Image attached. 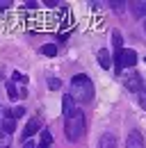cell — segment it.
Listing matches in <instances>:
<instances>
[{
    "label": "cell",
    "mask_w": 146,
    "mask_h": 148,
    "mask_svg": "<svg viewBox=\"0 0 146 148\" xmlns=\"http://www.w3.org/2000/svg\"><path fill=\"white\" fill-rule=\"evenodd\" d=\"M71 98L75 103H91V98H94V82L89 80V75H85V73L73 75Z\"/></svg>",
    "instance_id": "1"
},
{
    "label": "cell",
    "mask_w": 146,
    "mask_h": 148,
    "mask_svg": "<svg viewBox=\"0 0 146 148\" xmlns=\"http://www.w3.org/2000/svg\"><path fill=\"white\" fill-rule=\"evenodd\" d=\"M64 132H66V139H69V141H78V139L85 134V114L80 110H75L71 116H66Z\"/></svg>",
    "instance_id": "2"
},
{
    "label": "cell",
    "mask_w": 146,
    "mask_h": 148,
    "mask_svg": "<svg viewBox=\"0 0 146 148\" xmlns=\"http://www.w3.org/2000/svg\"><path fill=\"white\" fill-rule=\"evenodd\" d=\"M114 62H116V69H132L137 64V53L132 48H123L119 55H114Z\"/></svg>",
    "instance_id": "3"
},
{
    "label": "cell",
    "mask_w": 146,
    "mask_h": 148,
    "mask_svg": "<svg viewBox=\"0 0 146 148\" xmlns=\"http://www.w3.org/2000/svg\"><path fill=\"white\" fill-rule=\"evenodd\" d=\"M126 148H144V137L139 130H132L126 139Z\"/></svg>",
    "instance_id": "4"
},
{
    "label": "cell",
    "mask_w": 146,
    "mask_h": 148,
    "mask_svg": "<svg viewBox=\"0 0 146 148\" xmlns=\"http://www.w3.org/2000/svg\"><path fill=\"white\" fill-rule=\"evenodd\" d=\"M39 130H41V119H39V116H34V119H32V121H30V123L25 125V132H23L25 141H28V139H32L36 132H39Z\"/></svg>",
    "instance_id": "5"
},
{
    "label": "cell",
    "mask_w": 146,
    "mask_h": 148,
    "mask_svg": "<svg viewBox=\"0 0 146 148\" xmlns=\"http://www.w3.org/2000/svg\"><path fill=\"white\" fill-rule=\"evenodd\" d=\"M123 84H126L130 91H139V89H142V77L137 73H130V75L123 77Z\"/></svg>",
    "instance_id": "6"
},
{
    "label": "cell",
    "mask_w": 146,
    "mask_h": 148,
    "mask_svg": "<svg viewBox=\"0 0 146 148\" xmlns=\"http://www.w3.org/2000/svg\"><path fill=\"white\" fill-rule=\"evenodd\" d=\"M62 110H64V116H71L73 112L78 110V107H75V100L71 98V93L64 96V100H62Z\"/></svg>",
    "instance_id": "7"
},
{
    "label": "cell",
    "mask_w": 146,
    "mask_h": 148,
    "mask_svg": "<svg viewBox=\"0 0 146 148\" xmlns=\"http://www.w3.org/2000/svg\"><path fill=\"white\" fill-rule=\"evenodd\" d=\"M98 148H116V137L114 134H103L101 141H98Z\"/></svg>",
    "instance_id": "8"
},
{
    "label": "cell",
    "mask_w": 146,
    "mask_h": 148,
    "mask_svg": "<svg viewBox=\"0 0 146 148\" xmlns=\"http://www.w3.org/2000/svg\"><path fill=\"white\" fill-rule=\"evenodd\" d=\"M98 64H101V69H110L112 66V59H110L107 50H98Z\"/></svg>",
    "instance_id": "9"
},
{
    "label": "cell",
    "mask_w": 146,
    "mask_h": 148,
    "mask_svg": "<svg viewBox=\"0 0 146 148\" xmlns=\"http://www.w3.org/2000/svg\"><path fill=\"white\" fill-rule=\"evenodd\" d=\"M0 128L5 130L7 134H14V130H16V121H14V119H2V121H0Z\"/></svg>",
    "instance_id": "10"
},
{
    "label": "cell",
    "mask_w": 146,
    "mask_h": 148,
    "mask_svg": "<svg viewBox=\"0 0 146 148\" xmlns=\"http://www.w3.org/2000/svg\"><path fill=\"white\" fill-rule=\"evenodd\" d=\"M112 43H114V55H119V53L123 50V46H121V43H123V41H121V32H116V30L112 32Z\"/></svg>",
    "instance_id": "11"
},
{
    "label": "cell",
    "mask_w": 146,
    "mask_h": 148,
    "mask_svg": "<svg viewBox=\"0 0 146 148\" xmlns=\"http://www.w3.org/2000/svg\"><path fill=\"white\" fill-rule=\"evenodd\" d=\"M130 7H132L135 16H144L146 14V2H130Z\"/></svg>",
    "instance_id": "12"
},
{
    "label": "cell",
    "mask_w": 146,
    "mask_h": 148,
    "mask_svg": "<svg viewBox=\"0 0 146 148\" xmlns=\"http://www.w3.org/2000/svg\"><path fill=\"white\" fill-rule=\"evenodd\" d=\"M0 148H12V134H7L0 128Z\"/></svg>",
    "instance_id": "13"
},
{
    "label": "cell",
    "mask_w": 146,
    "mask_h": 148,
    "mask_svg": "<svg viewBox=\"0 0 146 148\" xmlns=\"http://www.w3.org/2000/svg\"><path fill=\"white\" fill-rule=\"evenodd\" d=\"M50 144H53V134H50L48 130H43V132H41V148H48Z\"/></svg>",
    "instance_id": "14"
},
{
    "label": "cell",
    "mask_w": 146,
    "mask_h": 148,
    "mask_svg": "<svg viewBox=\"0 0 146 148\" xmlns=\"http://www.w3.org/2000/svg\"><path fill=\"white\" fill-rule=\"evenodd\" d=\"M41 53H43L46 57H55V55H57V46L48 43V46H43V48H41Z\"/></svg>",
    "instance_id": "15"
},
{
    "label": "cell",
    "mask_w": 146,
    "mask_h": 148,
    "mask_svg": "<svg viewBox=\"0 0 146 148\" xmlns=\"http://www.w3.org/2000/svg\"><path fill=\"white\" fill-rule=\"evenodd\" d=\"M137 98H139V105L146 110V87H142V89L137 91Z\"/></svg>",
    "instance_id": "16"
},
{
    "label": "cell",
    "mask_w": 146,
    "mask_h": 148,
    "mask_svg": "<svg viewBox=\"0 0 146 148\" xmlns=\"http://www.w3.org/2000/svg\"><path fill=\"white\" fill-rule=\"evenodd\" d=\"M48 87H50V89H53V91H57V89H59V87H62V82H59V80H57V77H50V80H48Z\"/></svg>",
    "instance_id": "17"
},
{
    "label": "cell",
    "mask_w": 146,
    "mask_h": 148,
    "mask_svg": "<svg viewBox=\"0 0 146 148\" xmlns=\"http://www.w3.org/2000/svg\"><path fill=\"white\" fill-rule=\"evenodd\" d=\"M7 93H9L12 98H16V96H21V93L16 91V87H14V82H7Z\"/></svg>",
    "instance_id": "18"
},
{
    "label": "cell",
    "mask_w": 146,
    "mask_h": 148,
    "mask_svg": "<svg viewBox=\"0 0 146 148\" xmlns=\"http://www.w3.org/2000/svg\"><path fill=\"white\" fill-rule=\"evenodd\" d=\"M12 114H14V119H18V116H23V114H25V110H23V107H14V110L9 112V116H12Z\"/></svg>",
    "instance_id": "19"
},
{
    "label": "cell",
    "mask_w": 146,
    "mask_h": 148,
    "mask_svg": "<svg viewBox=\"0 0 146 148\" xmlns=\"http://www.w3.org/2000/svg\"><path fill=\"white\" fill-rule=\"evenodd\" d=\"M14 80H16V82H23V84L28 82V77H25V75H21V73H14Z\"/></svg>",
    "instance_id": "20"
},
{
    "label": "cell",
    "mask_w": 146,
    "mask_h": 148,
    "mask_svg": "<svg viewBox=\"0 0 146 148\" xmlns=\"http://www.w3.org/2000/svg\"><path fill=\"white\" fill-rule=\"evenodd\" d=\"M112 7H114L116 12H123V2H112Z\"/></svg>",
    "instance_id": "21"
},
{
    "label": "cell",
    "mask_w": 146,
    "mask_h": 148,
    "mask_svg": "<svg viewBox=\"0 0 146 148\" xmlns=\"http://www.w3.org/2000/svg\"><path fill=\"white\" fill-rule=\"evenodd\" d=\"M7 7H12V2L9 0H0V9H7Z\"/></svg>",
    "instance_id": "22"
},
{
    "label": "cell",
    "mask_w": 146,
    "mask_h": 148,
    "mask_svg": "<svg viewBox=\"0 0 146 148\" xmlns=\"http://www.w3.org/2000/svg\"><path fill=\"white\" fill-rule=\"evenodd\" d=\"M23 148H34V141H32V139H28V141H23Z\"/></svg>",
    "instance_id": "23"
},
{
    "label": "cell",
    "mask_w": 146,
    "mask_h": 148,
    "mask_svg": "<svg viewBox=\"0 0 146 148\" xmlns=\"http://www.w3.org/2000/svg\"><path fill=\"white\" fill-rule=\"evenodd\" d=\"M144 32H146V25H144Z\"/></svg>",
    "instance_id": "24"
},
{
    "label": "cell",
    "mask_w": 146,
    "mask_h": 148,
    "mask_svg": "<svg viewBox=\"0 0 146 148\" xmlns=\"http://www.w3.org/2000/svg\"><path fill=\"white\" fill-rule=\"evenodd\" d=\"M144 62H146V59H144Z\"/></svg>",
    "instance_id": "25"
},
{
    "label": "cell",
    "mask_w": 146,
    "mask_h": 148,
    "mask_svg": "<svg viewBox=\"0 0 146 148\" xmlns=\"http://www.w3.org/2000/svg\"><path fill=\"white\" fill-rule=\"evenodd\" d=\"M144 16H146V14H144Z\"/></svg>",
    "instance_id": "26"
}]
</instances>
